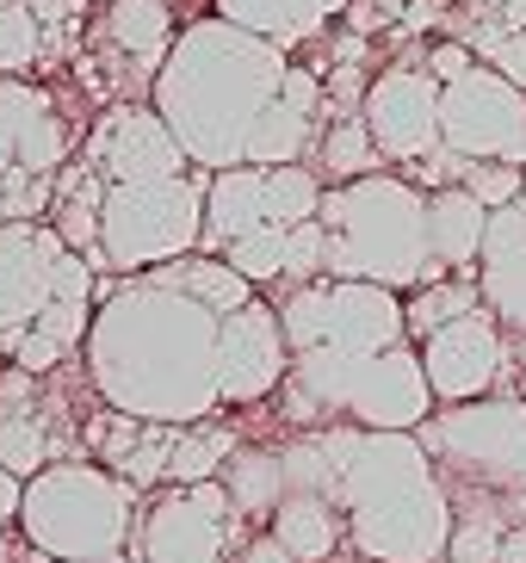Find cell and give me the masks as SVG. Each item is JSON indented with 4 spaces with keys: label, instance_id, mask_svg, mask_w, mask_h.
<instances>
[{
    "label": "cell",
    "instance_id": "obj_16",
    "mask_svg": "<svg viewBox=\"0 0 526 563\" xmlns=\"http://www.w3.org/2000/svg\"><path fill=\"white\" fill-rule=\"evenodd\" d=\"M81 162L99 180H174V174H193L186 150L174 143V131L162 124L155 106H112L94 124Z\"/></svg>",
    "mask_w": 526,
    "mask_h": 563
},
{
    "label": "cell",
    "instance_id": "obj_12",
    "mask_svg": "<svg viewBox=\"0 0 526 563\" xmlns=\"http://www.w3.org/2000/svg\"><path fill=\"white\" fill-rule=\"evenodd\" d=\"M440 150L459 162H508L526 167V93L478 63L471 75L440 87Z\"/></svg>",
    "mask_w": 526,
    "mask_h": 563
},
{
    "label": "cell",
    "instance_id": "obj_8",
    "mask_svg": "<svg viewBox=\"0 0 526 563\" xmlns=\"http://www.w3.org/2000/svg\"><path fill=\"white\" fill-rule=\"evenodd\" d=\"M415 440L428 446L446 496H526V397H483L434 409Z\"/></svg>",
    "mask_w": 526,
    "mask_h": 563
},
{
    "label": "cell",
    "instance_id": "obj_31",
    "mask_svg": "<svg viewBox=\"0 0 526 563\" xmlns=\"http://www.w3.org/2000/svg\"><path fill=\"white\" fill-rule=\"evenodd\" d=\"M285 242H292V230L266 223V230L242 235V242H235V249L223 254V261H230L235 273H242V279L254 285V291H261V285H280V279H285Z\"/></svg>",
    "mask_w": 526,
    "mask_h": 563
},
{
    "label": "cell",
    "instance_id": "obj_13",
    "mask_svg": "<svg viewBox=\"0 0 526 563\" xmlns=\"http://www.w3.org/2000/svg\"><path fill=\"white\" fill-rule=\"evenodd\" d=\"M415 353H421V372H428V390L440 409L495 397V384L514 372V334L490 310H471L434 329L428 341H415Z\"/></svg>",
    "mask_w": 526,
    "mask_h": 563
},
{
    "label": "cell",
    "instance_id": "obj_14",
    "mask_svg": "<svg viewBox=\"0 0 526 563\" xmlns=\"http://www.w3.org/2000/svg\"><path fill=\"white\" fill-rule=\"evenodd\" d=\"M360 118L384 162L421 167L428 155H440V81L428 68H415V63L384 68L379 81L365 87Z\"/></svg>",
    "mask_w": 526,
    "mask_h": 563
},
{
    "label": "cell",
    "instance_id": "obj_22",
    "mask_svg": "<svg viewBox=\"0 0 526 563\" xmlns=\"http://www.w3.org/2000/svg\"><path fill=\"white\" fill-rule=\"evenodd\" d=\"M483 230H490V211L464 186H434L428 192V249H434V266H440L446 279L478 273Z\"/></svg>",
    "mask_w": 526,
    "mask_h": 563
},
{
    "label": "cell",
    "instance_id": "obj_4",
    "mask_svg": "<svg viewBox=\"0 0 526 563\" xmlns=\"http://www.w3.org/2000/svg\"><path fill=\"white\" fill-rule=\"evenodd\" d=\"M99 273L50 223H0V365L50 378L87 347Z\"/></svg>",
    "mask_w": 526,
    "mask_h": 563
},
{
    "label": "cell",
    "instance_id": "obj_34",
    "mask_svg": "<svg viewBox=\"0 0 526 563\" xmlns=\"http://www.w3.org/2000/svg\"><path fill=\"white\" fill-rule=\"evenodd\" d=\"M19 496H25V483L0 464V563H7V532L19 527Z\"/></svg>",
    "mask_w": 526,
    "mask_h": 563
},
{
    "label": "cell",
    "instance_id": "obj_36",
    "mask_svg": "<svg viewBox=\"0 0 526 563\" xmlns=\"http://www.w3.org/2000/svg\"><path fill=\"white\" fill-rule=\"evenodd\" d=\"M490 13L502 32H526V0H490Z\"/></svg>",
    "mask_w": 526,
    "mask_h": 563
},
{
    "label": "cell",
    "instance_id": "obj_3",
    "mask_svg": "<svg viewBox=\"0 0 526 563\" xmlns=\"http://www.w3.org/2000/svg\"><path fill=\"white\" fill-rule=\"evenodd\" d=\"M335 452V508L360 563H446L452 496L415 433L316 428Z\"/></svg>",
    "mask_w": 526,
    "mask_h": 563
},
{
    "label": "cell",
    "instance_id": "obj_39",
    "mask_svg": "<svg viewBox=\"0 0 526 563\" xmlns=\"http://www.w3.org/2000/svg\"><path fill=\"white\" fill-rule=\"evenodd\" d=\"M94 563H136V558H131V551H118V558H94Z\"/></svg>",
    "mask_w": 526,
    "mask_h": 563
},
{
    "label": "cell",
    "instance_id": "obj_33",
    "mask_svg": "<svg viewBox=\"0 0 526 563\" xmlns=\"http://www.w3.org/2000/svg\"><path fill=\"white\" fill-rule=\"evenodd\" d=\"M471 68H478V51H471V44H434V56H428V75L434 81H459V75H471Z\"/></svg>",
    "mask_w": 526,
    "mask_h": 563
},
{
    "label": "cell",
    "instance_id": "obj_35",
    "mask_svg": "<svg viewBox=\"0 0 526 563\" xmlns=\"http://www.w3.org/2000/svg\"><path fill=\"white\" fill-rule=\"evenodd\" d=\"M235 563H297V558L280 545V539H273V532H254V539L235 551Z\"/></svg>",
    "mask_w": 526,
    "mask_h": 563
},
{
    "label": "cell",
    "instance_id": "obj_37",
    "mask_svg": "<svg viewBox=\"0 0 526 563\" xmlns=\"http://www.w3.org/2000/svg\"><path fill=\"white\" fill-rule=\"evenodd\" d=\"M495 563H526V520H514L508 539H502V558Z\"/></svg>",
    "mask_w": 526,
    "mask_h": 563
},
{
    "label": "cell",
    "instance_id": "obj_23",
    "mask_svg": "<svg viewBox=\"0 0 526 563\" xmlns=\"http://www.w3.org/2000/svg\"><path fill=\"white\" fill-rule=\"evenodd\" d=\"M266 532L292 551L297 563H329L335 551L347 545V520L329 496H316V489H285V501L273 508Z\"/></svg>",
    "mask_w": 526,
    "mask_h": 563
},
{
    "label": "cell",
    "instance_id": "obj_19",
    "mask_svg": "<svg viewBox=\"0 0 526 563\" xmlns=\"http://www.w3.org/2000/svg\"><path fill=\"white\" fill-rule=\"evenodd\" d=\"M316 118H322V81H316L310 68H297L285 75V93L280 106L261 118V131H254V143H248V167H292L304 162V155L316 150Z\"/></svg>",
    "mask_w": 526,
    "mask_h": 563
},
{
    "label": "cell",
    "instance_id": "obj_27",
    "mask_svg": "<svg viewBox=\"0 0 526 563\" xmlns=\"http://www.w3.org/2000/svg\"><path fill=\"white\" fill-rule=\"evenodd\" d=\"M483 310V291H478V273H459V279H434L421 291L403 298V322H409V341H428L434 329L459 322V316Z\"/></svg>",
    "mask_w": 526,
    "mask_h": 563
},
{
    "label": "cell",
    "instance_id": "obj_21",
    "mask_svg": "<svg viewBox=\"0 0 526 563\" xmlns=\"http://www.w3.org/2000/svg\"><path fill=\"white\" fill-rule=\"evenodd\" d=\"M211 7L235 32H254L280 51H297V44L329 32V19H341L353 0H211Z\"/></svg>",
    "mask_w": 526,
    "mask_h": 563
},
{
    "label": "cell",
    "instance_id": "obj_1",
    "mask_svg": "<svg viewBox=\"0 0 526 563\" xmlns=\"http://www.w3.org/2000/svg\"><path fill=\"white\" fill-rule=\"evenodd\" d=\"M87 390L112 415L193 428L223 415V316L155 273L99 285L81 347Z\"/></svg>",
    "mask_w": 526,
    "mask_h": 563
},
{
    "label": "cell",
    "instance_id": "obj_20",
    "mask_svg": "<svg viewBox=\"0 0 526 563\" xmlns=\"http://www.w3.org/2000/svg\"><path fill=\"white\" fill-rule=\"evenodd\" d=\"M266 230V167H223L205 186V235H198V254H223L242 242V235Z\"/></svg>",
    "mask_w": 526,
    "mask_h": 563
},
{
    "label": "cell",
    "instance_id": "obj_7",
    "mask_svg": "<svg viewBox=\"0 0 526 563\" xmlns=\"http://www.w3.org/2000/svg\"><path fill=\"white\" fill-rule=\"evenodd\" d=\"M205 186H211L205 167L174 174V180H99L87 266L112 273V279H136V273H155V266H174L186 254H198Z\"/></svg>",
    "mask_w": 526,
    "mask_h": 563
},
{
    "label": "cell",
    "instance_id": "obj_18",
    "mask_svg": "<svg viewBox=\"0 0 526 563\" xmlns=\"http://www.w3.org/2000/svg\"><path fill=\"white\" fill-rule=\"evenodd\" d=\"M478 291H483V310L520 341L526 334V205L490 211L483 254H478Z\"/></svg>",
    "mask_w": 526,
    "mask_h": 563
},
{
    "label": "cell",
    "instance_id": "obj_38",
    "mask_svg": "<svg viewBox=\"0 0 526 563\" xmlns=\"http://www.w3.org/2000/svg\"><path fill=\"white\" fill-rule=\"evenodd\" d=\"M514 397H526V334L514 341Z\"/></svg>",
    "mask_w": 526,
    "mask_h": 563
},
{
    "label": "cell",
    "instance_id": "obj_11",
    "mask_svg": "<svg viewBox=\"0 0 526 563\" xmlns=\"http://www.w3.org/2000/svg\"><path fill=\"white\" fill-rule=\"evenodd\" d=\"M242 514H235L223 483H186L167 496L149 501V514L131 532V558L136 563H235L242 539Z\"/></svg>",
    "mask_w": 526,
    "mask_h": 563
},
{
    "label": "cell",
    "instance_id": "obj_25",
    "mask_svg": "<svg viewBox=\"0 0 526 563\" xmlns=\"http://www.w3.org/2000/svg\"><path fill=\"white\" fill-rule=\"evenodd\" d=\"M217 483L230 489L235 514H242L248 527H261L273 520V508L285 501V464H280V446H235V459L217 471Z\"/></svg>",
    "mask_w": 526,
    "mask_h": 563
},
{
    "label": "cell",
    "instance_id": "obj_29",
    "mask_svg": "<svg viewBox=\"0 0 526 563\" xmlns=\"http://www.w3.org/2000/svg\"><path fill=\"white\" fill-rule=\"evenodd\" d=\"M322 174L310 162H292V167H266V223L280 230H297V223H316L322 211Z\"/></svg>",
    "mask_w": 526,
    "mask_h": 563
},
{
    "label": "cell",
    "instance_id": "obj_40",
    "mask_svg": "<svg viewBox=\"0 0 526 563\" xmlns=\"http://www.w3.org/2000/svg\"><path fill=\"white\" fill-rule=\"evenodd\" d=\"M520 205H526V186H520Z\"/></svg>",
    "mask_w": 526,
    "mask_h": 563
},
{
    "label": "cell",
    "instance_id": "obj_28",
    "mask_svg": "<svg viewBox=\"0 0 526 563\" xmlns=\"http://www.w3.org/2000/svg\"><path fill=\"white\" fill-rule=\"evenodd\" d=\"M316 162H322V174H329L335 186L347 180H365V174H379V143H372V131H365V118H335L329 131L316 136Z\"/></svg>",
    "mask_w": 526,
    "mask_h": 563
},
{
    "label": "cell",
    "instance_id": "obj_10",
    "mask_svg": "<svg viewBox=\"0 0 526 563\" xmlns=\"http://www.w3.org/2000/svg\"><path fill=\"white\" fill-rule=\"evenodd\" d=\"M280 322L292 353H341V360H372L409 341L403 322V291L365 279H316L280 291Z\"/></svg>",
    "mask_w": 526,
    "mask_h": 563
},
{
    "label": "cell",
    "instance_id": "obj_2",
    "mask_svg": "<svg viewBox=\"0 0 526 563\" xmlns=\"http://www.w3.org/2000/svg\"><path fill=\"white\" fill-rule=\"evenodd\" d=\"M285 75H292V63L280 44L235 32L230 19L211 13L174 37L162 75L149 81V106L162 112L186 162L223 174V167L248 162V143L261 131V118L280 106Z\"/></svg>",
    "mask_w": 526,
    "mask_h": 563
},
{
    "label": "cell",
    "instance_id": "obj_30",
    "mask_svg": "<svg viewBox=\"0 0 526 563\" xmlns=\"http://www.w3.org/2000/svg\"><path fill=\"white\" fill-rule=\"evenodd\" d=\"M44 19L32 0H0V81H25L44 56Z\"/></svg>",
    "mask_w": 526,
    "mask_h": 563
},
{
    "label": "cell",
    "instance_id": "obj_26",
    "mask_svg": "<svg viewBox=\"0 0 526 563\" xmlns=\"http://www.w3.org/2000/svg\"><path fill=\"white\" fill-rule=\"evenodd\" d=\"M235 459V428L223 421H193V428H174V452H167V483H211L223 464Z\"/></svg>",
    "mask_w": 526,
    "mask_h": 563
},
{
    "label": "cell",
    "instance_id": "obj_5",
    "mask_svg": "<svg viewBox=\"0 0 526 563\" xmlns=\"http://www.w3.org/2000/svg\"><path fill=\"white\" fill-rule=\"evenodd\" d=\"M316 223L329 230V279H365L384 291H421L446 279L428 249V192L403 174H365L322 192Z\"/></svg>",
    "mask_w": 526,
    "mask_h": 563
},
{
    "label": "cell",
    "instance_id": "obj_15",
    "mask_svg": "<svg viewBox=\"0 0 526 563\" xmlns=\"http://www.w3.org/2000/svg\"><path fill=\"white\" fill-rule=\"evenodd\" d=\"M285 372H292V347H285L280 303L254 298L223 316V409H261L285 390Z\"/></svg>",
    "mask_w": 526,
    "mask_h": 563
},
{
    "label": "cell",
    "instance_id": "obj_24",
    "mask_svg": "<svg viewBox=\"0 0 526 563\" xmlns=\"http://www.w3.org/2000/svg\"><path fill=\"white\" fill-rule=\"evenodd\" d=\"M99 32L112 44L124 63H143L162 75L167 51H174V13H167V0H106V19H99Z\"/></svg>",
    "mask_w": 526,
    "mask_h": 563
},
{
    "label": "cell",
    "instance_id": "obj_17",
    "mask_svg": "<svg viewBox=\"0 0 526 563\" xmlns=\"http://www.w3.org/2000/svg\"><path fill=\"white\" fill-rule=\"evenodd\" d=\"M63 415L50 402V378H32L19 365H0V464L13 471L19 483L63 464Z\"/></svg>",
    "mask_w": 526,
    "mask_h": 563
},
{
    "label": "cell",
    "instance_id": "obj_9",
    "mask_svg": "<svg viewBox=\"0 0 526 563\" xmlns=\"http://www.w3.org/2000/svg\"><path fill=\"white\" fill-rule=\"evenodd\" d=\"M68 162H75V136L50 87L0 81V223H50Z\"/></svg>",
    "mask_w": 526,
    "mask_h": 563
},
{
    "label": "cell",
    "instance_id": "obj_32",
    "mask_svg": "<svg viewBox=\"0 0 526 563\" xmlns=\"http://www.w3.org/2000/svg\"><path fill=\"white\" fill-rule=\"evenodd\" d=\"M459 186L483 205V211H502V205H520L526 167H508V162H464Z\"/></svg>",
    "mask_w": 526,
    "mask_h": 563
},
{
    "label": "cell",
    "instance_id": "obj_6",
    "mask_svg": "<svg viewBox=\"0 0 526 563\" xmlns=\"http://www.w3.org/2000/svg\"><path fill=\"white\" fill-rule=\"evenodd\" d=\"M136 489L94 459H63L25 477L19 496V539L50 563H94L131 551Z\"/></svg>",
    "mask_w": 526,
    "mask_h": 563
}]
</instances>
